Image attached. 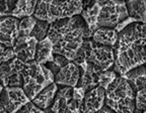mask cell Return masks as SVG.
<instances>
[{"instance_id": "cell-4", "label": "cell", "mask_w": 146, "mask_h": 113, "mask_svg": "<svg viewBox=\"0 0 146 113\" xmlns=\"http://www.w3.org/2000/svg\"><path fill=\"white\" fill-rule=\"evenodd\" d=\"M136 92L122 76L118 75L115 81L106 90V105L116 113H134Z\"/></svg>"}, {"instance_id": "cell-9", "label": "cell", "mask_w": 146, "mask_h": 113, "mask_svg": "<svg viewBox=\"0 0 146 113\" xmlns=\"http://www.w3.org/2000/svg\"><path fill=\"white\" fill-rule=\"evenodd\" d=\"M30 101L23 87H6L1 91L0 109L7 113H16Z\"/></svg>"}, {"instance_id": "cell-11", "label": "cell", "mask_w": 146, "mask_h": 113, "mask_svg": "<svg viewBox=\"0 0 146 113\" xmlns=\"http://www.w3.org/2000/svg\"><path fill=\"white\" fill-rule=\"evenodd\" d=\"M81 77V68L74 62H69L55 75V83L59 87L75 88Z\"/></svg>"}, {"instance_id": "cell-23", "label": "cell", "mask_w": 146, "mask_h": 113, "mask_svg": "<svg viewBox=\"0 0 146 113\" xmlns=\"http://www.w3.org/2000/svg\"><path fill=\"white\" fill-rule=\"evenodd\" d=\"M49 30H50V23L47 21L38 20L31 36L35 37L38 41H41L48 36Z\"/></svg>"}, {"instance_id": "cell-16", "label": "cell", "mask_w": 146, "mask_h": 113, "mask_svg": "<svg viewBox=\"0 0 146 113\" xmlns=\"http://www.w3.org/2000/svg\"><path fill=\"white\" fill-rule=\"evenodd\" d=\"M127 80V82L130 84L132 89L137 92L141 89L146 88V67L145 65H142L134 68L132 70L128 71L126 74L122 76Z\"/></svg>"}, {"instance_id": "cell-20", "label": "cell", "mask_w": 146, "mask_h": 113, "mask_svg": "<svg viewBox=\"0 0 146 113\" xmlns=\"http://www.w3.org/2000/svg\"><path fill=\"white\" fill-rule=\"evenodd\" d=\"M36 4H38V1H36V0H34V1H30V0L17 1L11 16L17 18L19 20H21V19H23L25 17L34 16Z\"/></svg>"}, {"instance_id": "cell-33", "label": "cell", "mask_w": 146, "mask_h": 113, "mask_svg": "<svg viewBox=\"0 0 146 113\" xmlns=\"http://www.w3.org/2000/svg\"><path fill=\"white\" fill-rule=\"evenodd\" d=\"M143 113H146V111H145V112H143Z\"/></svg>"}, {"instance_id": "cell-7", "label": "cell", "mask_w": 146, "mask_h": 113, "mask_svg": "<svg viewBox=\"0 0 146 113\" xmlns=\"http://www.w3.org/2000/svg\"><path fill=\"white\" fill-rule=\"evenodd\" d=\"M100 4L98 27L116 28L122 21L129 17L125 1H100Z\"/></svg>"}, {"instance_id": "cell-14", "label": "cell", "mask_w": 146, "mask_h": 113, "mask_svg": "<svg viewBox=\"0 0 146 113\" xmlns=\"http://www.w3.org/2000/svg\"><path fill=\"white\" fill-rule=\"evenodd\" d=\"M83 5H84V9H83V11L81 12L80 15L84 19L85 23L88 26L91 34H94V32L98 28V21L102 4H100V1H94V2L86 3L83 2Z\"/></svg>"}, {"instance_id": "cell-2", "label": "cell", "mask_w": 146, "mask_h": 113, "mask_svg": "<svg viewBox=\"0 0 146 113\" xmlns=\"http://www.w3.org/2000/svg\"><path fill=\"white\" fill-rule=\"evenodd\" d=\"M92 34L81 15L57 20L50 24L48 37L54 47V54L61 55L73 62L85 39Z\"/></svg>"}, {"instance_id": "cell-25", "label": "cell", "mask_w": 146, "mask_h": 113, "mask_svg": "<svg viewBox=\"0 0 146 113\" xmlns=\"http://www.w3.org/2000/svg\"><path fill=\"white\" fill-rule=\"evenodd\" d=\"M145 111H146V88H144L136 92L134 113H143Z\"/></svg>"}, {"instance_id": "cell-19", "label": "cell", "mask_w": 146, "mask_h": 113, "mask_svg": "<svg viewBox=\"0 0 146 113\" xmlns=\"http://www.w3.org/2000/svg\"><path fill=\"white\" fill-rule=\"evenodd\" d=\"M128 13L136 22L146 24V1L130 0L126 2Z\"/></svg>"}, {"instance_id": "cell-32", "label": "cell", "mask_w": 146, "mask_h": 113, "mask_svg": "<svg viewBox=\"0 0 146 113\" xmlns=\"http://www.w3.org/2000/svg\"><path fill=\"white\" fill-rule=\"evenodd\" d=\"M0 113H7L6 111H4V110H1V109H0Z\"/></svg>"}, {"instance_id": "cell-3", "label": "cell", "mask_w": 146, "mask_h": 113, "mask_svg": "<svg viewBox=\"0 0 146 113\" xmlns=\"http://www.w3.org/2000/svg\"><path fill=\"white\" fill-rule=\"evenodd\" d=\"M84 9L82 1H38L34 16L38 20L51 23L80 15Z\"/></svg>"}, {"instance_id": "cell-24", "label": "cell", "mask_w": 146, "mask_h": 113, "mask_svg": "<svg viewBox=\"0 0 146 113\" xmlns=\"http://www.w3.org/2000/svg\"><path fill=\"white\" fill-rule=\"evenodd\" d=\"M117 76H118V74L112 70L102 72L98 76V86L107 90L110 85L115 81Z\"/></svg>"}, {"instance_id": "cell-28", "label": "cell", "mask_w": 146, "mask_h": 113, "mask_svg": "<svg viewBox=\"0 0 146 113\" xmlns=\"http://www.w3.org/2000/svg\"><path fill=\"white\" fill-rule=\"evenodd\" d=\"M46 110L39 108V107L35 105L32 101H30L27 105L23 107L21 110H18L16 113H45Z\"/></svg>"}, {"instance_id": "cell-1", "label": "cell", "mask_w": 146, "mask_h": 113, "mask_svg": "<svg viewBox=\"0 0 146 113\" xmlns=\"http://www.w3.org/2000/svg\"><path fill=\"white\" fill-rule=\"evenodd\" d=\"M113 71L123 76L128 71L146 64V24L133 22L119 32L115 45Z\"/></svg>"}, {"instance_id": "cell-31", "label": "cell", "mask_w": 146, "mask_h": 113, "mask_svg": "<svg viewBox=\"0 0 146 113\" xmlns=\"http://www.w3.org/2000/svg\"><path fill=\"white\" fill-rule=\"evenodd\" d=\"M45 113H55V112L51 108H49V109H46V112Z\"/></svg>"}, {"instance_id": "cell-18", "label": "cell", "mask_w": 146, "mask_h": 113, "mask_svg": "<svg viewBox=\"0 0 146 113\" xmlns=\"http://www.w3.org/2000/svg\"><path fill=\"white\" fill-rule=\"evenodd\" d=\"M54 56V47L53 43L48 36L45 39L39 41L36 45V52L35 61L41 65H46L53 60Z\"/></svg>"}, {"instance_id": "cell-13", "label": "cell", "mask_w": 146, "mask_h": 113, "mask_svg": "<svg viewBox=\"0 0 146 113\" xmlns=\"http://www.w3.org/2000/svg\"><path fill=\"white\" fill-rule=\"evenodd\" d=\"M106 105V89L98 86L85 93L83 112L96 113Z\"/></svg>"}, {"instance_id": "cell-15", "label": "cell", "mask_w": 146, "mask_h": 113, "mask_svg": "<svg viewBox=\"0 0 146 113\" xmlns=\"http://www.w3.org/2000/svg\"><path fill=\"white\" fill-rule=\"evenodd\" d=\"M58 90H59V86L54 82V83L50 84L49 86L46 87L45 89H43L32 100V102L35 105L39 107V108L43 109V110L51 108L53 103H54L55 97H56Z\"/></svg>"}, {"instance_id": "cell-12", "label": "cell", "mask_w": 146, "mask_h": 113, "mask_svg": "<svg viewBox=\"0 0 146 113\" xmlns=\"http://www.w3.org/2000/svg\"><path fill=\"white\" fill-rule=\"evenodd\" d=\"M39 41L33 36H21L13 45V50L17 59L23 63L35 61L36 45Z\"/></svg>"}, {"instance_id": "cell-5", "label": "cell", "mask_w": 146, "mask_h": 113, "mask_svg": "<svg viewBox=\"0 0 146 113\" xmlns=\"http://www.w3.org/2000/svg\"><path fill=\"white\" fill-rule=\"evenodd\" d=\"M115 49L98 45L92 39H85L78 52L74 63L85 61L98 72H106L115 65Z\"/></svg>"}, {"instance_id": "cell-27", "label": "cell", "mask_w": 146, "mask_h": 113, "mask_svg": "<svg viewBox=\"0 0 146 113\" xmlns=\"http://www.w3.org/2000/svg\"><path fill=\"white\" fill-rule=\"evenodd\" d=\"M0 52H1V56H0V62H1V64L7 63V62L11 61V60L16 58L13 48H7L5 45H1Z\"/></svg>"}, {"instance_id": "cell-29", "label": "cell", "mask_w": 146, "mask_h": 113, "mask_svg": "<svg viewBox=\"0 0 146 113\" xmlns=\"http://www.w3.org/2000/svg\"><path fill=\"white\" fill-rule=\"evenodd\" d=\"M85 93L86 92H85L82 88H79V87L73 88V99L76 100V101H78V102H83Z\"/></svg>"}, {"instance_id": "cell-17", "label": "cell", "mask_w": 146, "mask_h": 113, "mask_svg": "<svg viewBox=\"0 0 146 113\" xmlns=\"http://www.w3.org/2000/svg\"><path fill=\"white\" fill-rule=\"evenodd\" d=\"M119 37V32L115 28H107V27H98L94 32L91 39L98 45L115 48Z\"/></svg>"}, {"instance_id": "cell-10", "label": "cell", "mask_w": 146, "mask_h": 113, "mask_svg": "<svg viewBox=\"0 0 146 113\" xmlns=\"http://www.w3.org/2000/svg\"><path fill=\"white\" fill-rule=\"evenodd\" d=\"M21 20L13 16L1 17L0 19V39L1 45L7 48H13L14 43L19 37L18 26Z\"/></svg>"}, {"instance_id": "cell-8", "label": "cell", "mask_w": 146, "mask_h": 113, "mask_svg": "<svg viewBox=\"0 0 146 113\" xmlns=\"http://www.w3.org/2000/svg\"><path fill=\"white\" fill-rule=\"evenodd\" d=\"M25 63L19 59L11 60L7 63L1 64L0 72H1V89L6 87H23V72L25 70Z\"/></svg>"}, {"instance_id": "cell-22", "label": "cell", "mask_w": 146, "mask_h": 113, "mask_svg": "<svg viewBox=\"0 0 146 113\" xmlns=\"http://www.w3.org/2000/svg\"><path fill=\"white\" fill-rule=\"evenodd\" d=\"M69 62H71V61H69V60L67 59V58H65L64 56L54 54V56H53L52 61L47 63L45 66L53 73V74H54V76H55V75L57 74L63 67H65Z\"/></svg>"}, {"instance_id": "cell-26", "label": "cell", "mask_w": 146, "mask_h": 113, "mask_svg": "<svg viewBox=\"0 0 146 113\" xmlns=\"http://www.w3.org/2000/svg\"><path fill=\"white\" fill-rule=\"evenodd\" d=\"M17 1H12V0H6V1H1L0 2V15L1 17H7V16H11Z\"/></svg>"}, {"instance_id": "cell-21", "label": "cell", "mask_w": 146, "mask_h": 113, "mask_svg": "<svg viewBox=\"0 0 146 113\" xmlns=\"http://www.w3.org/2000/svg\"><path fill=\"white\" fill-rule=\"evenodd\" d=\"M36 19L35 16H30V17H25L21 19L18 26V34L19 37L21 36H31L35 26L36 24Z\"/></svg>"}, {"instance_id": "cell-34", "label": "cell", "mask_w": 146, "mask_h": 113, "mask_svg": "<svg viewBox=\"0 0 146 113\" xmlns=\"http://www.w3.org/2000/svg\"><path fill=\"white\" fill-rule=\"evenodd\" d=\"M145 67H146V64H145Z\"/></svg>"}, {"instance_id": "cell-6", "label": "cell", "mask_w": 146, "mask_h": 113, "mask_svg": "<svg viewBox=\"0 0 146 113\" xmlns=\"http://www.w3.org/2000/svg\"><path fill=\"white\" fill-rule=\"evenodd\" d=\"M23 79V89L32 101L43 89L54 83L55 76L45 65L32 61L25 63Z\"/></svg>"}, {"instance_id": "cell-30", "label": "cell", "mask_w": 146, "mask_h": 113, "mask_svg": "<svg viewBox=\"0 0 146 113\" xmlns=\"http://www.w3.org/2000/svg\"><path fill=\"white\" fill-rule=\"evenodd\" d=\"M96 113H116L114 110H113L112 108H110L109 106H107V105H105V106L103 107V108L100 109L98 112H96Z\"/></svg>"}]
</instances>
